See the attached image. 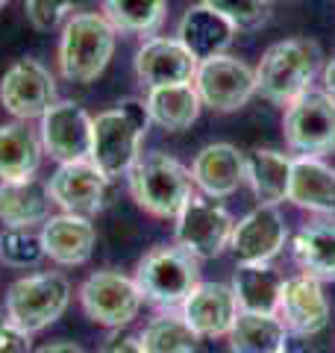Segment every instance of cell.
I'll return each instance as SVG.
<instances>
[{
    "label": "cell",
    "mask_w": 335,
    "mask_h": 353,
    "mask_svg": "<svg viewBox=\"0 0 335 353\" xmlns=\"http://www.w3.org/2000/svg\"><path fill=\"white\" fill-rule=\"evenodd\" d=\"M232 227H236V221L227 212V206L218 203L215 197L192 192V197H188L183 209L176 212L174 239H176V245L185 248L192 256L215 259L230 248Z\"/></svg>",
    "instance_id": "8"
},
{
    "label": "cell",
    "mask_w": 335,
    "mask_h": 353,
    "mask_svg": "<svg viewBox=\"0 0 335 353\" xmlns=\"http://www.w3.org/2000/svg\"><path fill=\"white\" fill-rule=\"evenodd\" d=\"M221 12L236 30H256L271 12V0H200Z\"/></svg>",
    "instance_id": "33"
},
{
    "label": "cell",
    "mask_w": 335,
    "mask_h": 353,
    "mask_svg": "<svg viewBox=\"0 0 335 353\" xmlns=\"http://www.w3.org/2000/svg\"><path fill=\"white\" fill-rule=\"evenodd\" d=\"M41 153V139L27 127V121L0 124V183L36 180Z\"/></svg>",
    "instance_id": "23"
},
{
    "label": "cell",
    "mask_w": 335,
    "mask_h": 353,
    "mask_svg": "<svg viewBox=\"0 0 335 353\" xmlns=\"http://www.w3.org/2000/svg\"><path fill=\"white\" fill-rule=\"evenodd\" d=\"M100 353H144V347H141L139 336H130V333H121V330H115V333L103 341Z\"/></svg>",
    "instance_id": "35"
},
{
    "label": "cell",
    "mask_w": 335,
    "mask_h": 353,
    "mask_svg": "<svg viewBox=\"0 0 335 353\" xmlns=\"http://www.w3.org/2000/svg\"><path fill=\"white\" fill-rule=\"evenodd\" d=\"M238 312L241 309H238L236 294H232V289L223 283H200L197 289L185 297V303L180 306V315L197 333V339L230 336Z\"/></svg>",
    "instance_id": "17"
},
{
    "label": "cell",
    "mask_w": 335,
    "mask_h": 353,
    "mask_svg": "<svg viewBox=\"0 0 335 353\" xmlns=\"http://www.w3.org/2000/svg\"><path fill=\"white\" fill-rule=\"evenodd\" d=\"M283 285L285 277L276 268H271V262H238L230 289L236 294L241 312L276 315Z\"/></svg>",
    "instance_id": "22"
},
{
    "label": "cell",
    "mask_w": 335,
    "mask_h": 353,
    "mask_svg": "<svg viewBox=\"0 0 335 353\" xmlns=\"http://www.w3.org/2000/svg\"><path fill=\"white\" fill-rule=\"evenodd\" d=\"M6 3H9V0H0V9H3V6H6Z\"/></svg>",
    "instance_id": "38"
},
{
    "label": "cell",
    "mask_w": 335,
    "mask_h": 353,
    "mask_svg": "<svg viewBox=\"0 0 335 353\" xmlns=\"http://www.w3.org/2000/svg\"><path fill=\"white\" fill-rule=\"evenodd\" d=\"M292 256L306 277L335 283V224H306L292 241Z\"/></svg>",
    "instance_id": "27"
},
{
    "label": "cell",
    "mask_w": 335,
    "mask_h": 353,
    "mask_svg": "<svg viewBox=\"0 0 335 353\" xmlns=\"http://www.w3.org/2000/svg\"><path fill=\"white\" fill-rule=\"evenodd\" d=\"M329 301L323 294V283L297 274L288 277L279 294V306H276V318L285 324L288 333L294 336H318L323 327L329 324Z\"/></svg>",
    "instance_id": "14"
},
{
    "label": "cell",
    "mask_w": 335,
    "mask_h": 353,
    "mask_svg": "<svg viewBox=\"0 0 335 353\" xmlns=\"http://www.w3.org/2000/svg\"><path fill=\"white\" fill-rule=\"evenodd\" d=\"M321 68V48L312 39H285L265 50L256 68V94L276 106L294 103L309 92Z\"/></svg>",
    "instance_id": "2"
},
{
    "label": "cell",
    "mask_w": 335,
    "mask_h": 353,
    "mask_svg": "<svg viewBox=\"0 0 335 353\" xmlns=\"http://www.w3.org/2000/svg\"><path fill=\"white\" fill-rule=\"evenodd\" d=\"M118 32L100 12H80L62 27L59 71L65 80L88 85L94 83L115 53Z\"/></svg>",
    "instance_id": "4"
},
{
    "label": "cell",
    "mask_w": 335,
    "mask_h": 353,
    "mask_svg": "<svg viewBox=\"0 0 335 353\" xmlns=\"http://www.w3.org/2000/svg\"><path fill=\"white\" fill-rule=\"evenodd\" d=\"M0 353H32V336L9 318H0Z\"/></svg>",
    "instance_id": "34"
},
{
    "label": "cell",
    "mask_w": 335,
    "mask_h": 353,
    "mask_svg": "<svg viewBox=\"0 0 335 353\" xmlns=\"http://www.w3.org/2000/svg\"><path fill=\"white\" fill-rule=\"evenodd\" d=\"M321 80H323V92L335 97V57H332L327 65H323V74H321Z\"/></svg>",
    "instance_id": "37"
},
{
    "label": "cell",
    "mask_w": 335,
    "mask_h": 353,
    "mask_svg": "<svg viewBox=\"0 0 335 353\" xmlns=\"http://www.w3.org/2000/svg\"><path fill=\"white\" fill-rule=\"evenodd\" d=\"M44 259L41 236L32 230H9L0 233V262L9 268H36Z\"/></svg>",
    "instance_id": "31"
},
{
    "label": "cell",
    "mask_w": 335,
    "mask_h": 353,
    "mask_svg": "<svg viewBox=\"0 0 335 353\" xmlns=\"http://www.w3.org/2000/svg\"><path fill=\"white\" fill-rule=\"evenodd\" d=\"M0 103L12 118H41L56 103V80L39 59H18L0 80Z\"/></svg>",
    "instance_id": "12"
},
{
    "label": "cell",
    "mask_w": 335,
    "mask_h": 353,
    "mask_svg": "<svg viewBox=\"0 0 335 353\" xmlns=\"http://www.w3.org/2000/svg\"><path fill=\"white\" fill-rule=\"evenodd\" d=\"M227 339L232 353H285L288 350V330L276 315L238 312Z\"/></svg>",
    "instance_id": "28"
},
{
    "label": "cell",
    "mask_w": 335,
    "mask_h": 353,
    "mask_svg": "<svg viewBox=\"0 0 335 353\" xmlns=\"http://www.w3.org/2000/svg\"><path fill=\"white\" fill-rule=\"evenodd\" d=\"M192 183L206 197H230L244 183V153L227 141L206 145L192 162Z\"/></svg>",
    "instance_id": "19"
},
{
    "label": "cell",
    "mask_w": 335,
    "mask_h": 353,
    "mask_svg": "<svg viewBox=\"0 0 335 353\" xmlns=\"http://www.w3.org/2000/svg\"><path fill=\"white\" fill-rule=\"evenodd\" d=\"M80 303H83V312L94 324L121 330L139 315L144 297L132 277L106 268V271H94L80 285Z\"/></svg>",
    "instance_id": "9"
},
{
    "label": "cell",
    "mask_w": 335,
    "mask_h": 353,
    "mask_svg": "<svg viewBox=\"0 0 335 353\" xmlns=\"http://www.w3.org/2000/svg\"><path fill=\"white\" fill-rule=\"evenodd\" d=\"M106 192H109V176L92 159L62 162L48 183L50 203H56L62 212L85 215V218H92L94 212L103 209Z\"/></svg>",
    "instance_id": "11"
},
{
    "label": "cell",
    "mask_w": 335,
    "mask_h": 353,
    "mask_svg": "<svg viewBox=\"0 0 335 353\" xmlns=\"http://www.w3.org/2000/svg\"><path fill=\"white\" fill-rule=\"evenodd\" d=\"M32 353H85L80 345H74V341H53V345H44Z\"/></svg>",
    "instance_id": "36"
},
{
    "label": "cell",
    "mask_w": 335,
    "mask_h": 353,
    "mask_svg": "<svg viewBox=\"0 0 335 353\" xmlns=\"http://www.w3.org/2000/svg\"><path fill=\"white\" fill-rule=\"evenodd\" d=\"M130 194L144 212L156 218H176L192 197V171L168 153H144L127 171Z\"/></svg>",
    "instance_id": "5"
},
{
    "label": "cell",
    "mask_w": 335,
    "mask_h": 353,
    "mask_svg": "<svg viewBox=\"0 0 335 353\" xmlns=\"http://www.w3.org/2000/svg\"><path fill=\"white\" fill-rule=\"evenodd\" d=\"M85 3L88 0H24V9L32 27L50 32L56 27L68 24L74 15H80Z\"/></svg>",
    "instance_id": "32"
},
{
    "label": "cell",
    "mask_w": 335,
    "mask_h": 353,
    "mask_svg": "<svg viewBox=\"0 0 335 353\" xmlns=\"http://www.w3.org/2000/svg\"><path fill=\"white\" fill-rule=\"evenodd\" d=\"M288 241L285 218L276 206L259 203L232 227L230 250L238 262H271Z\"/></svg>",
    "instance_id": "15"
},
{
    "label": "cell",
    "mask_w": 335,
    "mask_h": 353,
    "mask_svg": "<svg viewBox=\"0 0 335 353\" xmlns=\"http://www.w3.org/2000/svg\"><path fill=\"white\" fill-rule=\"evenodd\" d=\"M288 201L315 215H335V168L321 157H294Z\"/></svg>",
    "instance_id": "21"
},
{
    "label": "cell",
    "mask_w": 335,
    "mask_h": 353,
    "mask_svg": "<svg viewBox=\"0 0 335 353\" xmlns=\"http://www.w3.org/2000/svg\"><path fill=\"white\" fill-rule=\"evenodd\" d=\"M50 218L48 185L36 180L0 183V224L9 230H32Z\"/></svg>",
    "instance_id": "25"
},
{
    "label": "cell",
    "mask_w": 335,
    "mask_h": 353,
    "mask_svg": "<svg viewBox=\"0 0 335 353\" xmlns=\"http://www.w3.org/2000/svg\"><path fill=\"white\" fill-rule=\"evenodd\" d=\"M100 15L121 36H153L165 24L168 0H100Z\"/></svg>",
    "instance_id": "29"
},
{
    "label": "cell",
    "mask_w": 335,
    "mask_h": 353,
    "mask_svg": "<svg viewBox=\"0 0 335 353\" xmlns=\"http://www.w3.org/2000/svg\"><path fill=\"white\" fill-rule=\"evenodd\" d=\"M236 32L238 30L221 12H215V9L206 3H197V6H188L185 15L180 18L176 39L183 41V48L192 53L197 62H203V59L227 53L232 39H236Z\"/></svg>",
    "instance_id": "20"
},
{
    "label": "cell",
    "mask_w": 335,
    "mask_h": 353,
    "mask_svg": "<svg viewBox=\"0 0 335 353\" xmlns=\"http://www.w3.org/2000/svg\"><path fill=\"white\" fill-rule=\"evenodd\" d=\"M141 347L144 353H194L197 350V333L185 324L180 309H168L156 315L153 321L141 330Z\"/></svg>",
    "instance_id": "30"
},
{
    "label": "cell",
    "mask_w": 335,
    "mask_h": 353,
    "mask_svg": "<svg viewBox=\"0 0 335 353\" xmlns=\"http://www.w3.org/2000/svg\"><path fill=\"white\" fill-rule=\"evenodd\" d=\"M71 303V283L59 271L27 274L6 292V318L27 333H41L65 315Z\"/></svg>",
    "instance_id": "6"
},
{
    "label": "cell",
    "mask_w": 335,
    "mask_h": 353,
    "mask_svg": "<svg viewBox=\"0 0 335 353\" xmlns=\"http://www.w3.org/2000/svg\"><path fill=\"white\" fill-rule=\"evenodd\" d=\"M294 157L267 148H256L244 157V183L253 189L256 201L265 206H276L288 201V183H292Z\"/></svg>",
    "instance_id": "24"
},
{
    "label": "cell",
    "mask_w": 335,
    "mask_h": 353,
    "mask_svg": "<svg viewBox=\"0 0 335 353\" xmlns=\"http://www.w3.org/2000/svg\"><path fill=\"white\" fill-rule=\"evenodd\" d=\"M285 145L297 157H323L335 150V97L323 88H309L285 106Z\"/></svg>",
    "instance_id": "7"
},
{
    "label": "cell",
    "mask_w": 335,
    "mask_h": 353,
    "mask_svg": "<svg viewBox=\"0 0 335 353\" xmlns=\"http://www.w3.org/2000/svg\"><path fill=\"white\" fill-rule=\"evenodd\" d=\"M92 115L74 101H56L41 115L39 139L41 148L56 162H77L88 159L92 150Z\"/></svg>",
    "instance_id": "13"
},
{
    "label": "cell",
    "mask_w": 335,
    "mask_h": 353,
    "mask_svg": "<svg viewBox=\"0 0 335 353\" xmlns=\"http://www.w3.org/2000/svg\"><path fill=\"white\" fill-rule=\"evenodd\" d=\"M39 236H41L44 256L53 259L56 265H65V268L85 265L97 245V230L92 224V218L71 215V212L50 215L41 224Z\"/></svg>",
    "instance_id": "18"
},
{
    "label": "cell",
    "mask_w": 335,
    "mask_h": 353,
    "mask_svg": "<svg viewBox=\"0 0 335 353\" xmlns=\"http://www.w3.org/2000/svg\"><path fill=\"white\" fill-rule=\"evenodd\" d=\"M197 59L183 48L176 36H150L136 53V77L148 88L192 83Z\"/></svg>",
    "instance_id": "16"
},
{
    "label": "cell",
    "mask_w": 335,
    "mask_h": 353,
    "mask_svg": "<svg viewBox=\"0 0 335 353\" xmlns=\"http://www.w3.org/2000/svg\"><path fill=\"white\" fill-rule=\"evenodd\" d=\"M194 88L200 103L215 109V112H236L256 94V68L236 57H212L197 62Z\"/></svg>",
    "instance_id": "10"
},
{
    "label": "cell",
    "mask_w": 335,
    "mask_h": 353,
    "mask_svg": "<svg viewBox=\"0 0 335 353\" xmlns=\"http://www.w3.org/2000/svg\"><path fill=\"white\" fill-rule=\"evenodd\" d=\"M136 285L141 297L159 309H180L185 297L200 285V259L185 248L159 245L148 250L136 268Z\"/></svg>",
    "instance_id": "3"
},
{
    "label": "cell",
    "mask_w": 335,
    "mask_h": 353,
    "mask_svg": "<svg viewBox=\"0 0 335 353\" xmlns=\"http://www.w3.org/2000/svg\"><path fill=\"white\" fill-rule=\"evenodd\" d=\"M148 115L150 124L162 127L168 132H183L200 118V94L194 83H180V85H159L148 88Z\"/></svg>",
    "instance_id": "26"
},
{
    "label": "cell",
    "mask_w": 335,
    "mask_h": 353,
    "mask_svg": "<svg viewBox=\"0 0 335 353\" xmlns=\"http://www.w3.org/2000/svg\"><path fill=\"white\" fill-rule=\"evenodd\" d=\"M150 115L148 103L136 97H124L118 106L106 109L92 121V159L109 180L127 174L141 157V141L148 136Z\"/></svg>",
    "instance_id": "1"
}]
</instances>
